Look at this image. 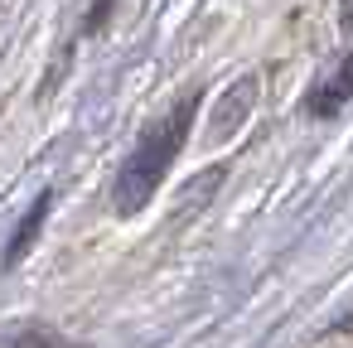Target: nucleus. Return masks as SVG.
Segmentation results:
<instances>
[{
  "label": "nucleus",
  "instance_id": "1",
  "mask_svg": "<svg viewBox=\"0 0 353 348\" xmlns=\"http://www.w3.org/2000/svg\"><path fill=\"white\" fill-rule=\"evenodd\" d=\"M184 121H189V107H184L174 121L155 126V131L141 141V150L126 160L121 184H117V203H121V208H136V203H145V198H150V189L160 184V174L170 170L174 150H179V131H184Z\"/></svg>",
  "mask_w": 353,
  "mask_h": 348
},
{
  "label": "nucleus",
  "instance_id": "2",
  "mask_svg": "<svg viewBox=\"0 0 353 348\" xmlns=\"http://www.w3.org/2000/svg\"><path fill=\"white\" fill-rule=\"evenodd\" d=\"M15 348H63L54 334H39V329H20L15 334Z\"/></svg>",
  "mask_w": 353,
  "mask_h": 348
}]
</instances>
